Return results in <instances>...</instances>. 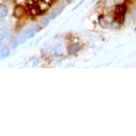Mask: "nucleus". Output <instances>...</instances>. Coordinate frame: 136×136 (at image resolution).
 <instances>
[{
    "label": "nucleus",
    "mask_w": 136,
    "mask_h": 136,
    "mask_svg": "<svg viewBox=\"0 0 136 136\" xmlns=\"http://www.w3.org/2000/svg\"><path fill=\"white\" fill-rule=\"evenodd\" d=\"M51 5V0H26L29 13L38 15L47 11Z\"/></svg>",
    "instance_id": "nucleus-1"
},
{
    "label": "nucleus",
    "mask_w": 136,
    "mask_h": 136,
    "mask_svg": "<svg viewBox=\"0 0 136 136\" xmlns=\"http://www.w3.org/2000/svg\"><path fill=\"white\" fill-rule=\"evenodd\" d=\"M126 6L125 4H120L116 7V19L118 21H120L123 19L125 14L126 12Z\"/></svg>",
    "instance_id": "nucleus-2"
},
{
    "label": "nucleus",
    "mask_w": 136,
    "mask_h": 136,
    "mask_svg": "<svg viewBox=\"0 0 136 136\" xmlns=\"http://www.w3.org/2000/svg\"><path fill=\"white\" fill-rule=\"evenodd\" d=\"M34 33H35V32H34V30H33V29H28V30L25 31L20 37V39L21 41V42L25 41V40L27 39L32 38V36L34 35Z\"/></svg>",
    "instance_id": "nucleus-3"
},
{
    "label": "nucleus",
    "mask_w": 136,
    "mask_h": 136,
    "mask_svg": "<svg viewBox=\"0 0 136 136\" xmlns=\"http://www.w3.org/2000/svg\"><path fill=\"white\" fill-rule=\"evenodd\" d=\"M23 14H24V9H23V7H21V6H17L16 8H15V9H14V15L16 16V17H17V18H19L21 16H22Z\"/></svg>",
    "instance_id": "nucleus-4"
},
{
    "label": "nucleus",
    "mask_w": 136,
    "mask_h": 136,
    "mask_svg": "<svg viewBox=\"0 0 136 136\" xmlns=\"http://www.w3.org/2000/svg\"><path fill=\"white\" fill-rule=\"evenodd\" d=\"M10 53V49L9 48H3L1 50L0 52V58L1 59H4L6 58L7 56H8Z\"/></svg>",
    "instance_id": "nucleus-5"
},
{
    "label": "nucleus",
    "mask_w": 136,
    "mask_h": 136,
    "mask_svg": "<svg viewBox=\"0 0 136 136\" xmlns=\"http://www.w3.org/2000/svg\"><path fill=\"white\" fill-rule=\"evenodd\" d=\"M62 9H63V7H61V8H59V9H56V10L54 11L53 12H52L50 15H49V16H48V18L50 19H54V18H56V16L59 14V13L62 10Z\"/></svg>",
    "instance_id": "nucleus-6"
},
{
    "label": "nucleus",
    "mask_w": 136,
    "mask_h": 136,
    "mask_svg": "<svg viewBox=\"0 0 136 136\" xmlns=\"http://www.w3.org/2000/svg\"><path fill=\"white\" fill-rule=\"evenodd\" d=\"M7 15V9L4 7L0 8V19H3Z\"/></svg>",
    "instance_id": "nucleus-7"
},
{
    "label": "nucleus",
    "mask_w": 136,
    "mask_h": 136,
    "mask_svg": "<svg viewBox=\"0 0 136 136\" xmlns=\"http://www.w3.org/2000/svg\"><path fill=\"white\" fill-rule=\"evenodd\" d=\"M79 50V46L78 45H73L70 47V49H69V51L71 53H76Z\"/></svg>",
    "instance_id": "nucleus-8"
},
{
    "label": "nucleus",
    "mask_w": 136,
    "mask_h": 136,
    "mask_svg": "<svg viewBox=\"0 0 136 136\" xmlns=\"http://www.w3.org/2000/svg\"><path fill=\"white\" fill-rule=\"evenodd\" d=\"M62 49H63V47H62V46L61 45V44H59V45H57V46H56V51L57 52L61 53L62 51Z\"/></svg>",
    "instance_id": "nucleus-9"
}]
</instances>
